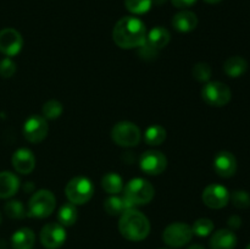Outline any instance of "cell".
<instances>
[{
  "instance_id": "36",
  "label": "cell",
  "mask_w": 250,
  "mask_h": 249,
  "mask_svg": "<svg viewBox=\"0 0 250 249\" xmlns=\"http://www.w3.org/2000/svg\"><path fill=\"white\" fill-rule=\"evenodd\" d=\"M188 249H204V247L200 246V244H193V246H190Z\"/></svg>"
},
{
  "instance_id": "9",
  "label": "cell",
  "mask_w": 250,
  "mask_h": 249,
  "mask_svg": "<svg viewBox=\"0 0 250 249\" xmlns=\"http://www.w3.org/2000/svg\"><path fill=\"white\" fill-rule=\"evenodd\" d=\"M66 237L67 234H66L65 227L56 222L45 225L39 234L41 243L46 249H59L66 242Z\"/></svg>"
},
{
  "instance_id": "35",
  "label": "cell",
  "mask_w": 250,
  "mask_h": 249,
  "mask_svg": "<svg viewBox=\"0 0 250 249\" xmlns=\"http://www.w3.org/2000/svg\"><path fill=\"white\" fill-rule=\"evenodd\" d=\"M242 225V220L241 217L237 216V215H233V216H231L229 219V226L231 227L232 229H236V228H239Z\"/></svg>"
},
{
  "instance_id": "31",
  "label": "cell",
  "mask_w": 250,
  "mask_h": 249,
  "mask_svg": "<svg viewBox=\"0 0 250 249\" xmlns=\"http://www.w3.org/2000/svg\"><path fill=\"white\" fill-rule=\"evenodd\" d=\"M232 203L238 209H247L250 207V195L246 190H236L232 193Z\"/></svg>"
},
{
  "instance_id": "19",
  "label": "cell",
  "mask_w": 250,
  "mask_h": 249,
  "mask_svg": "<svg viewBox=\"0 0 250 249\" xmlns=\"http://www.w3.org/2000/svg\"><path fill=\"white\" fill-rule=\"evenodd\" d=\"M36 242V234L31 228H20L12 234L11 244L14 249H32Z\"/></svg>"
},
{
  "instance_id": "27",
  "label": "cell",
  "mask_w": 250,
  "mask_h": 249,
  "mask_svg": "<svg viewBox=\"0 0 250 249\" xmlns=\"http://www.w3.org/2000/svg\"><path fill=\"white\" fill-rule=\"evenodd\" d=\"M212 229H214V222L210 219H207V217L198 219L192 226L193 234H195V236L198 237L209 236L212 232Z\"/></svg>"
},
{
  "instance_id": "26",
  "label": "cell",
  "mask_w": 250,
  "mask_h": 249,
  "mask_svg": "<svg viewBox=\"0 0 250 249\" xmlns=\"http://www.w3.org/2000/svg\"><path fill=\"white\" fill-rule=\"evenodd\" d=\"M151 0H125V6L134 15L146 14L151 9Z\"/></svg>"
},
{
  "instance_id": "40",
  "label": "cell",
  "mask_w": 250,
  "mask_h": 249,
  "mask_svg": "<svg viewBox=\"0 0 250 249\" xmlns=\"http://www.w3.org/2000/svg\"><path fill=\"white\" fill-rule=\"evenodd\" d=\"M0 224H1V214H0Z\"/></svg>"
},
{
  "instance_id": "17",
  "label": "cell",
  "mask_w": 250,
  "mask_h": 249,
  "mask_svg": "<svg viewBox=\"0 0 250 249\" xmlns=\"http://www.w3.org/2000/svg\"><path fill=\"white\" fill-rule=\"evenodd\" d=\"M172 26L176 31L181 32V33L192 32L198 26L197 15L192 11H187V10L177 12L172 19Z\"/></svg>"
},
{
  "instance_id": "8",
  "label": "cell",
  "mask_w": 250,
  "mask_h": 249,
  "mask_svg": "<svg viewBox=\"0 0 250 249\" xmlns=\"http://www.w3.org/2000/svg\"><path fill=\"white\" fill-rule=\"evenodd\" d=\"M112 141L120 146H136L141 142V131L137 124L129 121H121L111 131Z\"/></svg>"
},
{
  "instance_id": "3",
  "label": "cell",
  "mask_w": 250,
  "mask_h": 249,
  "mask_svg": "<svg viewBox=\"0 0 250 249\" xmlns=\"http://www.w3.org/2000/svg\"><path fill=\"white\" fill-rule=\"evenodd\" d=\"M155 189L149 181L137 177L125 186V195L132 208L136 205H146L153 200Z\"/></svg>"
},
{
  "instance_id": "39",
  "label": "cell",
  "mask_w": 250,
  "mask_h": 249,
  "mask_svg": "<svg viewBox=\"0 0 250 249\" xmlns=\"http://www.w3.org/2000/svg\"><path fill=\"white\" fill-rule=\"evenodd\" d=\"M246 249H250V243L248 244V246H247V248Z\"/></svg>"
},
{
  "instance_id": "24",
  "label": "cell",
  "mask_w": 250,
  "mask_h": 249,
  "mask_svg": "<svg viewBox=\"0 0 250 249\" xmlns=\"http://www.w3.org/2000/svg\"><path fill=\"white\" fill-rule=\"evenodd\" d=\"M58 221L61 226L68 227L72 226L77 221V209L72 203H66L59 209Z\"/></svg>"
},
{
  "instance_id": "22",
  "label": "cell",
  "mask_w": 250,
  "mask_h": 249,
  "mask_svg": "<svg viewBox=\"0 0 250 249\" xmlns=\"http://www.w3.org/2000/svg\"><path fill=\"white\" fill-rule=\"evenodd\" d=\"M131 205L125 197L111 195L104 202V209L111 216H121L125 211L131 209Z\"/></svg>"
},
{
  "instance_id": "15",
  "label": "cell",
  "mask_w": 250,
  "mask_h": 249,
  "mask_svg": "<svg viewBox=\"0 0 250 249\" xmlns=\"http://www.w3.org/2000/svg\"><path fill=\"white\" fill-rule=\"evenodd\" d=\"M12 166L17 172L22 175H28L34 170L36 158L29 149L21 148L15 151L12 155Z\"/></svg>"
},
{
  "instance_id": "11",
  "label": "cell",
  "mask_w": 250,
  "mask_h": 249,
  "mask_svg": "<svg viewBox=\"0 0 250 249\" xmlns=\"http://www.w3.org/2000/svg\"><path fill=\"white\" fill-rule=\"evenodd\" d=\"M48 134V124L43 116L32 115L23 124V136L31 143H41Z\"/></svg>"
},
{
  "instance_id": "14",
  "label": "cell",
  "mask_w": 250,
  "mask_h": 249,
  "mask_svg": "<svg viewBox=\"0 0 250 249\" xmlns=\"http://www.w3.org/2000/svg\"><path fill=\"white\" fill-rule=\"evenodd\" d=\"M214 168L221 177H232L237 171L236 158L229 151H220L214 159Z\"/></svg>"
},
{
  "instance_id": "1",
  "label": "cell",
  "mask_w": 250,
  "mask_h": 249,
  "mask_svg": "<svg viewBox=\"0 0 250 249\" xmlns=\"http://www.w3.org/2000/svg\"><path fill=\"white\" fill-rule=\"evenodd\" d=\"M112 39L122 49L139 48L146 41V24L137 17H122L112 29Z\"/></svg>"
},
{
  "instance_id": "2",
  "label": "cell",
  "mask_w": 250,
  "mask_h": 249,
  "mask_svg": "<svg viewBox=\"0 0 250 249\" xmlns=\"http://www.w3.org/2000/svg\"><path fill=\"white\" fill-rule=\"evenodd\" d=\"M119 229L120 233L128 241L139 242L146 239L150 233V222L146 215L131 208L120 216Z\"/></svg>"
},
{
  "instance_id": "38",
  "label": "cell",
  "mask_w": 250,
  "mask_h": 249,
  "mask_svg": "<svg viewBox=\"0 0 250 249\" xmlns=\"http://www.w3.org/2000/svg\"><path fill=\"white\" fill-rule=\"evenodd\" d=\"M151 1H153L154 4H156V5H161V4H164L166 0H151Z\"/></svg>"
},
{
  "instance_id": "32",
  "label": "cell",
  "mask_w": 250,
  "mask_h": 249,
  "mask_svg": "<svg viewBox=\"0 0 250 249\" xmlns=\"http://www.w3.org/2000/svg\"><path fill=\"white\" fill-rule=\"evenodd\" d=\"M15 72H16V65H15V62L11 59L5 58L0 61V76L1 77H12Z\"/></svg>"
},
{
  "instance_id": "23",
  "label": "cell",
  "mask_w": 250,
  "mask_h": 249,
  "mask_svg": "<svg viewBox=\"0 0 250 249\" xmlns=\"http://www.w3.org/2000/svg\"><path fill=\"white\" fill-rule=\"evenodd\" d=\"M103 189L111 195L119 194L124 189V181L116 172H109L102 178Z\"/></svg>"
},
{
  "instance_id": "28",
  "label": "cell",
  "mask_w": 250,
  "mask_h": 249,
  "mask_svg": "<svg viewBox=\"0 0 250 249\" xmlns=\"http://www.w3.org/2000/svg\"><path fill=\"white\" fill-rule=\"evenodd\" d=\"M62 110V105H61L60 102H58V100H49V102H46L43 105L42 112H43V117L45 120H55L61 116Z\"/></svg>"
},
{
  "instance_id": "37",
  "label": "cell",
  "mask_w": 250,
  "mask_h": 249,
  "mask_svg": "<svg viewBox=\"0 0 250 249\" xmlns=\"http://www.w3.org/2000/svg\"><path fill=\"white\" fill-rule=\"evenodd\" d=\"M205 2H208V4H217V2H220L221 0H204Z\"/></svg>"
},
{
  "instance_id": "30",
  "label": "cell",
  "mask_w": 250,
  "mask_h": 249,
  "mask_svg": "<svg viewBox=\"0 0 250 249\" xmlns=\"http://www.w3.org/2000/svg\"><path fill=\"white\" fill-rule=\"evenodd\" d=\"M192 73L198 82H208L211 77V67L207 62H198L193 67Z\"/></svg>"
},
{
  "instance_id": "7",
  "label": "cell",
  "mask_w": 250,
  "mask_h": 249,
  "mask_svg": "<svg viewBox=\"0 0 250 249\" xmlns=\"http://www.w3.org/2000/svg\"><path fill=\"white\" fill-rule=\"evenodd\" d=\"M231 97V89L225 83L217 81L207 83L202 89L203 100L211 106H225L229 103Z\"/></svg>"
},
{
  "instance_id": "29",
  "label": "cell",
  "mask_w": 250,
  "mask_h": 249,
  "mask_svg": "<svg viewBox=\"0 0 250 249\" xmlns=\"http://www.w3.org/2000/svg\"><path fill=\"white\" fill-rule=\"evenodd\" d=\"M5 212L9 217L11 219H23L27 215L26 210H24L23 204L19 200H11V202H7L5 204L4 208Z\"/></svg>"
},
{
  "instance_id": "10",
  "label": "cell",
  "mask_w": 250,
  "mask_h": 249,
  "mask_svg": "<svg viewBox=\"0 0 250 249\" xmlns=\"http://www.w3.org/2000/svg\"><path fill=\"white\" fill-rule=\"evenodd\" d=\"M139 165H141L142 171L146 175L156 176L165 171L167 166V159L161 151L148 150L142 154L139 159Z\"/></svg>"
},
{
  "instance_id": "25",
  "label": "cell",
  "mask_w": 250,
  "mask_h": 249,
  "mask_svg": "<svg viewBox=\"0 0 250 249\" xmlns=\"http://www.w3.org/2000/svg\"><path fill=\"white\" fill-rule=\"evenodd\" d=\"M166 139V131L160 124H153L148 127L144 133V141L148 145H160Z\"/></svg>"
},
{
  "instance_id": "6",
  "label": "cell",
  "mask_w": 250,
  "mask_h": 249,
  "mask_svg": "<svg viewBox=\"0 0 250 249\" xmlns=\"http://www.w3.org/2000/svg\"><path fill=\"white\" fill-rule=\"evenodd\" d=\"M193 237L192 227L185 222H173L163 232V239L168 247L181 248L189 243Z\"/></svg>"
},
{
  "instance_id": "16",
  "label": "cell",
  "mask_w": 250,
  "mask_h": 249,
  "mask_svg": "<svg viewBox=\"0 0 250 249\" xmlns=\"http://www.w3.org/2000/svg\"><path fill=\"white\" fill-rule=\"evenodd\" d=\"M236 246L237 237L232 229H219L210 238V248L211 249H234Z\"/></svg>"
},
{
  "instance_id": "5",
  "label": "cell",
  "mask_w": 250,
  "mask_h": 249,
  "mask_svg": "<svg viewBox=\"0 0 250 249\" xmlns=\"http://www.w3.org/2000/svg\"><path fill=\"white\" fill-rule=\"evenodd\" d=\"M55 205L56 200L53 193L48 189H41L34 193L29 199L27 215L32 217H38V219H44V217L50 216L51 212L55 209Z\"/></svg>"
},
{
  "instance_id": "21",
  "label": "cell",
  "mask_w": 250,
  "mask_h": 249,
  "mask_svg": "<svg viewBox=\"0 0 250 249\" xmlns=\"http://www.w3.org/2000/svg\"><path fill=\"white\" fill-rule=\"evenodd\" d=\"M224 70L227 76L232 78L241 77L248 70V62L242 56H231L224 63Z\"/></svg>"
},
{
  "instance_id": "20",
  "label": "cell",
  "mask_w": 250,
  "mask_h": 249,
  "mask_svg": "<svg viewBox=\"0 0 250 249\" xmlns=\"http://www.w3.org/2000/svg\"><path fill=\"white\" fill-rule=\"evenodd\" d=\"M171 39L170 32L167 31L164 27H154L153 29H150L149 34L146 36V43L150 46H153L156 50H160V49L165 48L168 44Z\"/></svg>"
},
{
  "instance_id": "33",
  "label": "cell",
  "mask_w": 250,
  "mask_h": 249,
  "mask_svg": "<svg viewBox=\"0 0 250 249\" xmlns=\"http://www.w3.org/2000/svg\"><path fill=\"white\" fill-rule=\"evenodd\" d=\"M139 48H141V50H139V55H141L142 58H144V59L155 58L156 54H158V51H159V50H156V49H154L153 46L149 45L146 42L143 44V45L139 46Z\"/></svg>"
},
{
  "instance_id": "34",
  "label": "cell",
  "mask_w": 250,
  "mask_h": 249,
  "mask_svg": "<svg viewBox=\"0 0 250 249\" xmlns=\"http://www.w3.org/2000/svg\"><path fill=\"white\" fill-rule=\"evenodd\" d=\"M171 2L177 9H186V7H189L192 5H194L197 2V0H171Z\"/></svg>"
},
{
  "instance_id": "18",
  "label": "cell",
  "mask_w": 250,
  "mask_h": 249,
  "mask_svg": "<svg viewBox=\"0 0 250 249\" xmlns=\"http://www.w3.org/2000/svg\"><path fill=\"white\" fill-rule=\"evenodd\" d=\"M20 187V180L9 171L0 172V198H10L16 194Z\"/></svg>"
},
{
  "instance_id": "12",
  "label": "cell",
  "mask_w": 250,
  "mask_h": 249,
  "mask_svg": "<svg viewBox=\"0 0 250 249\" xmlns=\"http://www.w3.org/2000/svg\"><path fill=\"white\" fill-rule=\"evenodd\" d=\"M202 198L207 207L211 208V209H221L229 204L231 195L226 187L214 183L205 188Z\"/></svg>"
},
{
  "instance_id": "13",
  "label": "cell",
  "mask_w": 250,
  "mask_h": 249,
  "mask_svg": "<svg viewBox=\"0 0 250 249\" xmlns=\"http://www.w3.org/2000/svg\"><path fill=\"white\" fill-rule=\"evenodd\" d=\"M23 39L14 28H4L0 31V53L6 56H15L21 51Z\"/></svg>"
},
{
  "instance_id": "4",
  "label": "cell",
  "mask_w": 250,
  "mask_h": 249,
  "mask_svg": "<svg viewBox=\"0 0 250 249\" xmlns=\"http://www.w3.org/2000/svg\"><path fill=\"white\" fill-rule=\"evenodd\" d=\"M65 193L68 202L75 205H82L92 199L93 193H94V186L89 178L78 176V177L72 178L67 183Z\"/></svg>"
}]
</instances>
